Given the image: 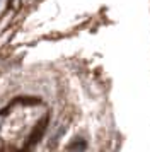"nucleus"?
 <instances>
[{"label": "nucleus", "mask_w": 150, "mask_h": 152, "mask_svg": "<svg viewBox=\"0 0 150 152\" xmlns=\"http://www.w3.org/2000/svg\"><path fill=\"white\" fill-rule=\"evenodd\" d=\"M48 106L38 97H17L0 111V152L27 151L48 126Z\"/></svg>", "instance_id": "obj_1"}]
</instances>
